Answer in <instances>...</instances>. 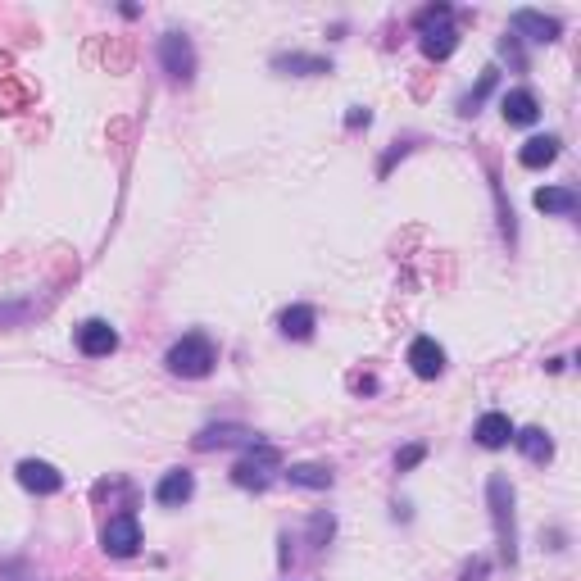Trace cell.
<instances>
[{
    "label": "cell",
    "instance_id": "obj_30",
    "mask_svg": "<svg viewBox=\"0 0 581 581\" xmlns=\"http://www.w3.org/2000/svg\"><path fill=\"white\" fill-rule=\"evenodd\" d=\"M486 572H491V563H486V559H473L468 568H463L459 581H486Z\"/></svg>",
    "mask_w": 581,
    "mask_h": 581
},
{
    "label": "cell",
    "instance_id": "obj_22",
    "mask_svg": "<svg viewBox=\"0 0 581 581\" xmlns=\"http://www.w3.org/2000/svg\"><path fill=\"white\" fill-rule=\"evenodd\" d=\"M450 19H454L450 5H427V10L414 14V28H418V32H436V28H445Z\"/></svg>",
    "mask_w": 581,
    "mask_h": 581
},
{
    "label": "cell",
    "instance_id": "obj_3",
    "mask_svg": "<svg viewBox=\"0 0 581 581\" xmlns=\"http://www.w3.org/2000/svg\"><path fill=\"white\" fill-rule=\"evenodd\" d=\"M277 468H282V454H277V445L255 441V445H250V450L237 459V468H232V482H237L241 491H264V486L273 482Z\"/></svg>",
    "mask_w": 581,
    "mask_h": 581
},
{
    "label": "cell",
    "instance_id": "obj_17",
    "mask_svg": "<svg viewBox=\"0 0 581 581\" xmlns=\"http://www.w3.org/2000/svg\"><path fill=\"white\" fill-rule=\"evenodd\" d=\"M532 205L541 209V214H563V218H568V214H577L581 200H577V191H572V187H541L532 196Z\"/></svg>",
    "mask_w": 581,
    "mask_h": 581
},
{
    "label": "cell",
    "instance_id": "obj_18",
    "mask_svg": "<svg viewBox=\"0 0 581 581\" xmlns=\"http://www.w3.org/2000/svg\"><path fill=\"white\" fill-rule=\"evenodd\" d=\"M559 146H563L559 137H532V141H522L518 164L522 168H545V164H554V159H559Z\"/></svg>",
    "mask_w": 581,
    "mask_h": 581
},
{
    "label": "cell",
    "instance_id": "obj_14",
    "mask_svg": "<svg viewBox=\"0 0 581 581\" xmlns=\"http://www.w3.org/2000/svg\"><path fill=\"white\" fill-rule=\"evenodd\" d=\"M273 69L277 73H291V78H323V73H332V64H327L323 55L291 50V55H273Z\"/></svg>",
    "mask_w": 581,
    "mask_h": 581
},
{
    "label": "cell",
    "instance_id": "obj_10",
    "mask_svg": "<svg viewBox=\"0 0 581 581\" xmlns=\"http://www.w3.org/2000/svg\"><path fill=\"white\" fill-rule=\"evenodd\" d=\"M500 114H504V123H513V128H532L536 119H541V100L532 96L527 87H518V91H504V100H500Z\"/></svg>",
    "mask_w": 581,
    "mask_h": 581
},
{
    "label": "cell",
    "instance_id": "obj_24",
    "mask_svg": "<svg viewBox=\"0 0 581 581\" xmlns=\"http://www.w3.org/2000/svg\"><path fill=\"white\" fill-rule=\"evenodd\" d=\"M423 459H427V445L414 441V445H404V450L395 454V468H400V473H409V468H418Z\"/></svg>",
    "mask_w": 581,
    "mask_h": 581
},
{
    "label": "cell",
    "instance_id": "obj_28",
    "mask_svg": "<svg viewBox=\"0 0 581 581\" xmlns=\"http://www.w3.org/2000/svg\"><path fill=\"white\" fill-rule=\"evenodd\" d=\"M368 123H373V109H364V105H355L345 114V128H368Z\"/></svg>",
    "mask_w": 581,
    "mask_h": 581
},
{
    "label": "cell",
    "instance_id": "obj_1",
    "mask_svg": "<svg viewBox=\"0 0 581 581\" xmlns=\"http://www.w3.org/2000/svg\"><path fill=\"white\" fill-rule=\"evenodd\" d=\"M486 504H491L495 522V545H500V563H518V522H513V486L504 473H491L486 482Z\"/></svg>",
    "mask_w": 581,
    "mask_h": 581
},
{
    "label": "cell",
    "instance_id": "obj_15",
    "mask_svg": "<svg viewBox=\"0 0 581 581\" xmlns=\"http://www.w3.org/2000/svg\"><path fill=\"white\" fill-rule=\"evenodd\" d=\"M277 327H282L286 341H309V336H314V327H318L314 305H291L282 318H277Z\"/></svg>",
    "mask_w": 581,
    "mask_h": 581
},
{
    "label": "cell",
    "instance_id": "obj_2",
    "mask_svg": "<svg viewBox=\"0 0 581 581\" xmlns=\"http://www.w3.org/2000/svg\"><path fill=\"white\" fill-rule=\"evenodd\" d=\"M214 364H218V350H214V341H209L205 332H187L182 341H173L168 345V355H164V368L173 377H209L214 373Z\"/></svg>",
    "mask_w": 581,
    "mask_h": 581
},
{
    "label": "cell",
    "instance_id": "obj_8",
    "mask_svg": "<svg viewBox=\"0 0 581 581\" xmlns=\"http://www.w3.org/2000/svg\"><path fill=\"white\" fill-rule=\"evenodd\" d=\"M191 495H196V477L187 468H168L155 482V504H164V509H182Z\"/></svg>",
    "mask_w": 581,
    "mask_h": 581
},
{
    "label": "cell",
    "instance_id": "obj_20",
    "mask_svg": "<svg viewBox=\"0 0 581 581\" xmlns=\"http://www.w3.org/2000/svg\"><path fill=\"white\" fill-rule=\"evenodd\" d=\"M418 46H423L427 60H450L454 46H459V32H454V23H445V28H436V32H423Z\"/></svg>",
    "mask_w": 581,
    "mask_h": 581
},
{
    "label": "cell",
    "instance_id": "obj_16",
    "mask_svg": "<svg viewBox=\"0 0 581 581\" xmlns=\"http://www.w3.org/2000/svg\"><path fill=\"white\" fill-rule=\"evenodd\" d=\"M513 445L522 450V459H532V463L554 459V441H550V432H541V427H522V432H513Z\"/></svg>",
    "mask_w": 581,
    "mask_h": 581
},
{
    "label": "cell",
    "instance_id": "obj_27",
    "mask_svg": "<svg viewBox=\"0 0 581 581\" xmlns=\"http://www.w3.org/2000/svg\"><path fill=\"white\" fill-rule=\"evenodd\" d=\"M0 581H32V568L28 563H5V568H0Z\"/></svg>",
    "mask_w": 581,
    "mask_h": 581
},
{
    "label": "cell",
    "instance_id": "obj_6",
    "mask_svg": "<svg viewBox=\"0 0 581 581\" xmlns=\"http://www.w3.org/2000/svg\"><path fill=\"white\" fill-rule=\"evenodd\" d=\"M14 477H19V486L32 495H60L64 491V473L46 459H23L19 468H14Z\"/></svg>",
    "mask_w": 581,
    "mask_h": 581
},
{
    "label": "cell",
    "instance_id": "obj_29",
    "mask_svg": "<svg viewBox=\"0 0 581 581\" xmlns=\"http://www.w3.org/2000/svg\"><path fill=\"white\" fill-rule=\"evenodd\" d=\"M500 55H504V60L513 64V69H522V50H518V37H504V41H500Z\"/></svg>",
    "mask_w": 581,
    "mask_h": 581
},
{
    "label": "cell",
    "instance_id": "obj_9",
    "mask_svg": "<svg viewBox=\"0 0 581 581\" xmlns=\"http://www.w3.org/2000/svg\"><path fill=\"white\" fill-rule=\"evenodd\" d=\"M259 436L250 432V427H241V423H214V427H205V432H196V450H227V445H255Z\"/></svg>",
    "mask_w": 581,
    "mask_h": 581
},
{
    "label": "cell",
    "instance_id": "obj_4",
    "mask_svg": "<svg viewBox=\"0 0 581 581\" xmlns=\"http://www.w3.org/2000/svg\"><path fill=\"white\" fill-rule=\"evenodd\" d=\"M159 64H164V73L173 82H191L196 78V46H191L187 32H164L159 37Z\"/></svg>",
    "mask_w": 581,
    "mask_h": 581
},
{
    "label": "cell",
    "instance_id": "obj_7",
    "mask_svg": "<svg viewBox=\"0 0 581 581\" xmlns=\"http://www.w3.org/2000/svg\"><path fill=\"white\" fill-rule=\"evenodd\" d=\"M73 341H78V350L87 359H109L114 350H119V332H114L105 318H87V323L73 332Z\"/></svg>",
    "mask_w": 581,
    "mask_h": 581
},
{
    "label": "cell",
    "instance_id": "obj_25",
    "mask_svg": "<svg viewBox=\"0 0 581 581\" xmlns=\"http://www.w3.org/2000/svg\"><path fill=\"white\" fill-rule=\"evenodd\" d=\"M23 318H32V305H23V300H14V305H0V323H23Z\"/></svg>",
    "mask_w": 581,
    "mask_h": 581
},
{
    "label": "cell",
    "instance_id": "obj_11",
    "mask_svg": "<svg viewBox=\"0 0 581 581\" xmlns=\"http://www.w3.org/2000/svg\"><path fill=\"white\" fill-rule=\"evenodd\" d=\"M513 32H518V37H527V41H559V19H550V14H541V10H513Z\"/></svg>",
    "mask_w": 581,
    "mask_h": 581
},
{
    "label": "cell",
    "instance_id": "obj_12",
    "mask_svg": "<svg viewBox=\"0 0 581 581\" xmlns=\"http://www.w3.org/2000/svg\"><path fill=\"white\" fill-rule=\"evenodd\" d=\"M409 368H414L423 382H432V377L445 373V350L432 336H414V345H409Z\"/></svg>",
    "mask_w": 581,
    "mask_h": 581
},
{
    "label": "cell",
    "instance_id": "obj_13",
    "mask_svg": "<svg viewBox=\"0 0 581 581\" xmlns=\"http://www.w3.org/2000/svg\"><path fill=\"white\" fill-rule=\"evenodd\" d=\"M513 432H518V427H513L509 414H500V409L482 414V418H477V427H473V436H477V445H482V450H504V445L513 441Z\"/></svg>",
    "mask_w": 581,
    "mask_h": 581
},
{
    "label": "cell",
    "instance_id": "obj_5",
    "mask_svg": "<svg viewBox=\"0 0 581 581\" xmlns=\"http://www.w3.org/2000/svg\"><path fill=\"white\" fill-rule=\"evenodd\" d=\"M100 545H105L109 559H132L141 550V522L137 513H114V518L100 527Z\"/></svg>",
    "mask_w": 581,
    "mask_h": 581
},
{
    "label": "cell",
    "instance_id": "obj_19",
    "mask_svg": "<svg viewBox=\"0 0 581 581\" xmlns=\"http://www.w3.org/2000/svg\"><path fill=\"white\" fill-rule=\"evenodd\" d=\"M286 482L305 486V491H327V486H332V468H327V463H291V468H286Z\"/></svg>",
    "mask_w": 581,
    "mask_h": 581
},
{
    "label": "cell",
    "instance_id": "obj_26",
    "mask_svg": "<svg viewBox=\"0 0 581 581\" xmlns=\"http://www.w3.org/2000/svg\"><path fill=\"white\" fill-rule=\"evenodd\" d=\"M400 155H409V141H395V146H391V150H386V155H382V164H377V173H382V178H386V173H391V164H395V159H400Z\"/></svg>",
    "mask_w": 581,
    "mask_h": 581
},
{
    "label": "cell",
    "instance_id": "obj_23",
    "mask_svg": "<svg viewBox=\"0 0 581 581\" xmlns=\"http://www.w3.org/2000/svg\"><path fill=\"white\" fill-rule=\"evenodd\" d=\"M332 532H336L332 513H314V518H309V545H314V550H323V545L332 541Z\"/></svg>",
    "mask_w": 581,
    "mask_h": 581
},
{
    "label": "cell",
    "instance_id": "obj_31",
    "mask_svg": "<svg viewBox=\"0 0 581 581\" xmlns=\"http://www.w3.org/2000/svg\"><path fill=\"white\" fill-rule=\"evenodd\" d=\"M350 391L373 395V391H377V377H359V373H355V377H350Z\"/></svg>",
    "mask_w": 581,
    "mask_h": 581
},
{
    "label": "cell",
    "instance_id": "obj_21",
    "mask_svg": "<svg viewBox=\"0 0 581 581\" xmlns=\"http://www.w3.org/2000/svg\"><path fill=\"white\" fill-rule=\"evenodd\" d=\"M495 82H500V69H486V73H482V82H477V87L459 100V114H477V105H482V100L495 91Z\"/></svg>",
    "mask_w": 581,
    "mask_h": 581
}]
</instances>
